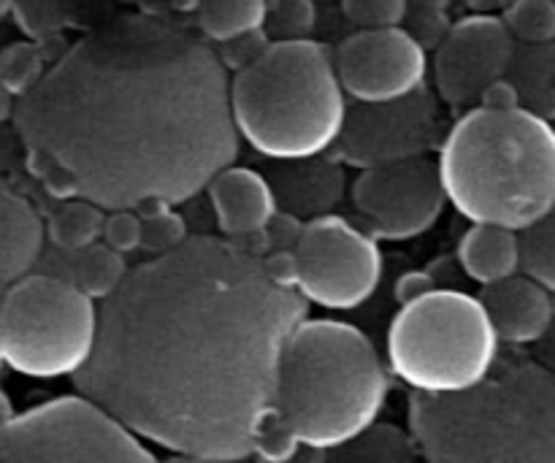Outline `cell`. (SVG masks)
Returning <instances> with one entry per match:
<instances>
[{"instance_id":"6da1fadb","label":"cell","mask_w":555,"mask_h":463,"mask_svg":"<svg viewBox=\"0 0 555 463\" xmlns=\"http://www.w3.org/2000/svg\"><path fill=\"white\" fill-rule=\"evenodd\" d=\"M304 320V296L271 280L263 258L195 236L135 266L103 301L74 383L139 439L206 463L247 461Z\"/></svg>"},{"instance_id":"7a4b0ae2","label":"cell","mask_w":555,"mask_h":463,"mask_svg":"<svg viewBox=\"0 0 555 463\" xmlns=\"http://www.w3.org/2000/svg\"><path fill=\"white\" fill-rule=\"evenodd\" d=\"M14 128L49 193L106 211L184 204L238 155L222 57L150 14L74 43L16 101Z\"/></svg>"},{"instance_id":"3957f363","label":"cell","mask_w":555,"mask_h":463,"mask_svg":"<svg viewBox=\"0 0 555 463\" xmlns=\"http://www.w3.org/2000/svg\"><path fill=\"white\" fill-rule=\"evenodd\" d=\"M385 396L388 372L363 331L339 320H304L282 352L274 410L255 455L285 463L298 448H339L377 423Z\"/></svg>"},{"instance_id":"277c9868","label":"cell","mask_w":555,"mask_h":463,"mask_svg":"<svg viewBox=\"0 0 555 463\" xmlns=\"http://www.w3.org/2000/svg\"><path fill=\"white\" fill-rule=\"evenodd\" d=\"M448 201L472 226L520 233L555 211V130L526 108L475 106L439 152Z\"/></svg>"},{"instance_id":"5b68a950","label":"cell","mask_w":555,"mask_h":463,"mask_svg":"<svg viewBox=\"0 0 555 463\" xmlns=\"http://www.w3.org/2000/svg\"><path fill=\"white\" fill-rule=\"evenodd\" d=\"M410 434L431 463H555V374L524 361L464 394H412Z\"/></svg>"},{"instance_id":"8992f818","label":"cell","mask_w":555,"mask_h":463,"mask_svg":"<svg viewBox=\"0 0 555 463\" xmlns=\"http://www.w3.org/2000/svg\"><path fill=\"white\" fill-rule=\"evenodd\" d=\"M334 54L318 41H271L231 79L238 139L269 160L320 157L347 117Z\"/></svg>"},{"instance_id":"52a82bcc","label":"cell","mask_w":555,"mask_h":463,"mask_svg":"<svg viewBox=\"0 0 555 463\" xmlns=\"http://www.w3.org/2000/svg\"><path fill=\"white\" fill-rule=\"evenodd\" d=\"M499 336L480 298L431 291L401 307L388 331V363L423 396H453L491 377Z\"/></svg>"},{"instance_id":"ba28073f","label":"cell","mask_w":555,"mask_h":463,"mask_svg":"<svg viewBox=\"0 0 555 463\" xmlns=\"http://www.w3.org/2000/svg\"><path fill=\"white\" fill-rule=\"evenodd\" d=\"M98 331L101 309L60 276H25L0 304V356L27 377H76L95 352Z\"/></svg>"},{"instance_id":"9c48e42d","label":"cell","mask_w":555,"mask_h":463,"mask_svg":"<svg viewBox=\"0 0 555 463\" xmlns=\"http://www.w3.org/2000/svg\"><path fill=\"white\" fill-rule=\"evenodd\" d=\"M0 463H157L139 437L85 396H63L0 426Z\"/></svg>"},{"instance_id":"30bf717a","label":"cell","mask_w":555,"mask_h":463,"mask_svg":"<svg viewBox=\"0 0 555 463\" xmlns=\"http://www.w3.org/2000/svg\"><path fill=\"white\" fill-rule=\"evenodd\" d=\"M293 255L298 266L296 291L304 301L336 312L366 304L383 276V255L374 236L334 215L304 222Z\"/></svg>"},{"instance_id":"8fae6325","label":"cell","mask_w":555,"mask_h":463,"mask_svg":"<svg viewBox=\"0 0 555 463\" xmlns=\"http://www.w3.org/2000/svg\"><path fill=\"white\" fill-rule=\"evenodd\" d=\"M448 204L439 163L431 157L385 163L358 173L352 206L369 236L404 242L426 233Z\"/></svg>"},{"instance_id":"7c38bea8","label":"cell","mask_w":555,"mask_h":463,"mask_svg":"<svg viewBox=\"0 0 555 463\" xmlns=\"http://www.w3.org/2000/svg\"><path fill=\"white\" fill-rule=\"evenodd\" d=\"M442 136L437 98L423 87L415 95L347 108L336 155L361 171L385 163L428 155Z\"/></svg>"},{"instance_id":"4fadbf2b","label":"cell","mask_w":555,"mask_h":463,"mask_svg":"<svg viewBox=\"0 0 555 463\" xmlns=\"http://www.w3.org/2000/svg\"><path fill=\"white\" fill-rule=\"evenodd\" d=\"M334 68L345 95L356 103H388L415 95L426 81V52L401 27L358 30L334 52Z\"/></svg>"},{"instance_id":"5bb4252c","label":"cell","mask_w":555,"mask_h":463,"mask_svg":"<svg viewBox=\"0 0 555 463\" xmlns=\"http://www.w3.org/2000/svg\"><path fill=\"white\" fill-rule=\"evenodd\" d=\"M515 38L504 20L469 16L461 20L439 43L434 57L437 95L450 106H480L496 81L507 79L515 54Z\"/></svg>"},{"instance_id":"9a60e30c","label":"cell","mask_w":555,"mask_h":463,"mask_svg":"<svg viewBox=\"0 0 555 463\" xmlns=\"http://www.w3.org/2000/svg\"><path fill=\"white\" fill-rule=\"evenodd\" d=\"M266 179L274 190L276 206L291 220L312 222L325 217L345 193V171L323 157L274 160Z\"/></svg>"},{"instance_id":"2e32d148","label":"cell","mask_w":555,"mask_h":463,"mask_svg":"<svg viewBox=\"0 0 555 463\" xmlns=\"http://www.w3.org/2000/svg\"><path fill=\"white\" fill-rule=\"evenodd\" d=\"M480 304L499 339L513 345H537L555 318L551 293L526 274L482 287Z\"/></svg>"},{"instance_id":"e0dca14e","label":"cell","mask_w":555,"mask_h":463,"mask_svg":"<svg viewBox=\"0 0 555 463\" xmlns=\"http://www.w3.org/2000/svg\"><path fill=\"white\" fill-rule=\"evenodd\" d=\"M215 209L217 226L225 236H255L263 233L276 217L274 190L263 173L253 168L228 166L206 188Z\"/></svg>"},{"instance_id":"ac0fdd59","label":"cell","mask_w":555,"mask_h":463,"mask_svg":"<svg viewBox=\"0 0 555 463\" xmlns=\"http://www.w3.org/2000/svg\"><path fill=\"white\" fill-rule=\"evenodd\" d=\"M43 247L38 211L5 182H0V285L25 280Z\"/></svg>"},{"instance_id":"d6986e66","label":"cell","mask_w":555,"mask_h":463,"mask_svg":"<svg viewBox=\"0 0 555 463\" xmlns=\"http://www.w3.org/2000/svg\"><path fill=\"white\" fill-rule=\"evenodd\" d=\"M459 260L482 287L509 280L520 269V233L499 226H472L461 239Z\"/></svg>"},{"instance_id":"ffe728a7","label":"cell","mask_w":555,"mask_h":463,"mask_svg":"<svg viewBox=\"0 0 555 463\" xmlns=\"http://www.w3.org/2000/svg\"><path fill=\"white\" fill-rule=\"evenodd\" d=\"M507 81L518 92L520 108L534 117L555 119V43L524 47L518 43L509 63Z\"/></svg>"},{"instance_id":"44dd1931","label":"cell","mask_w":555,"mask_h":463,"mask_svg":"<svg viewBox=\"0 0 555 463\" xmlns=\"http://www.w3.org/2000/svg\"><path fill=\"white\" fill-rule=\"evenodd\" d=\"M421 445L404 428L374 423L350 442L328 450L325 463H421Z\"/></svg>"},{"instance_id":"7402d4cb","label":"cell","mask_w":555,"mask_h":463,"mask_svg":"<svg viewBox=\"0 0 555 463\" xmlns=\"http://www.w3.org/2000/svg\"><path fill=\"white\" fill-rule=\"evenodd\" d=\"M269 0H198L195 22L206 41L231 43L266 27Z\"/></svg>"},{"instance_id":"603a6c76","label":"cell","mask_w":555,"mask_h":463,"mask_svg":"<svg viewBox=\"0 0 555 463\" xmlns=\"http://www.w3.org/2000/svg\"><path fill=\"white\" fill-rule=\"evenodd\" d=\"M70 280L81 293L95 301H108L114 293L122 287V282L128 280V263H125L122 253L112 249L108 244H92V247L79 249V253H70Z\"/></svg>"},{"instance_id":"cb8c5ba5","label":"cell","mask_w":555,"mask_h":463,"mask_svg":"<svg viewBox=\"0 0 555 463\" xmlns=\"http://www.w3.org/2000/svg\"><path fill=\"white\" fill-rule=\"evenodd\" d=\"M106 209L85 198H65L49 217L47 233L52 244L65 253H79L92 247L103 236Z\"/></svg>"},{"instance_id":"d4e9b609","label":"cell","mask_w":555,"mask_h":463,"mask_svg":"<svg viewBox=\"0 0 555 463\" xmlns=\"http://www.w3.org/2000/svg\"><path fill=\"white\" fill-rule=\"evenodd\" d=\"M49 74L47 54L36 41H14L0 49V85L14 101L30 95Z\"/></svg>"},{"instance_id":"484cf974","label":"cell","mask_w":555,"mask_h":463,"mask_svg":"<svg viewBox=\"0 0 555 463\" xmlns=\"http://www.w3.org/2000/svg\"><path fill=\"white\" fill-rule=\"evenodd\" d=\"M520 269L547 293H555V211L520 231Z\"/></svg>"},{"instance_id":"4316f807","label":"cell","mask_w":555,"mask_h":463,"mask_svg":"<svg viewBox=\"0 0 555 463\" xmlns=\"http://www.w3.org/2000/svg\"><path fill=\"white\" fill-rule=\"evenodd\" d=\"M509 36L524 47L555 43V0H515L504 14Z\"/></svg>"},{"instance_id":"83f0119b","label":"cell","mask_w":555,"mask_h":463,"mask_svg":"<svg viewBox=\"0 0 555 463\" xmlns=\"http://www.w3.org/2000/svg\"><path fill=\"white\" fill-rule=\"evenodd\" d=\"M135 211L141 215V247L155 253V258L190 242L188 226L168 204H146Z\"/></svg>"},{"instance_id":"f1b7e54d","label":"cell","mask_w":555,"mask_h":463,"mask_svg":"<svg viewBox=\"0 0 555 463\" xmlns=\"http://www.w3.org/2000/svg\"><path fill=\"white\" fill-rule=\"evenodd\" d=\"M314 3L312 0H269L266 27L274 41H307L314 30Z\"/></svg>"},{"instance_id":"f546056e","label":"cell","mask_w":555,"mask_h":463,"mask_svg":"<svg viewBox=\"0 0 555 463\" xmlns=\"http://www.w3.org/2000/svg\"><path fill=\"white\" fill-rule=\"evenodd\" d=\"M11 14L36 43L49 41L65 27V9L60 0H16Z\"/></svg>"},{"instance_id":"4dcf8cb0","label":"cell","mask_w":555,"mask_h":463,"mask_svg":"<svg viewBox=\"0 0 555 463\" xmlns=\"http://www.w3.org/2000/svg\"><path fill=\"white\" fill-rule=\"evenodd\" d=\"M406 0H341V14L358 30H388L406 16Z\"/></svg>"},{"instance_id":"1f68e13d","label":"cell","mask_w":555,"mask_h":463,"mask_svg":"<svg viewBox=\"0 0 555 463\" xmlns=\"http://www.w3.org/2000/svg\"><path fill=\"white\" fill-rule=\"evenodd\" d=\"M101 239L117 253H133L141 247V215L135 209L108 211Z\"/></svg>"},{"instance_id":"d6a6232c","label":"cell","mask_w":555,"mask_h":463,"mask_svg":"<svg viewBox=\"0 0 555 463\" xmlns=\"http://www.w3.org/2000/svg\"><path fill=\"white\" fill-rule=\"evenodd\" d=\"M263 266H266V271L271 274V280L296 291L298 266H296V255H293V249H280V253H271L269 258H263Z\"/></svg>"},{"instance_id":"836d02e7","label":"cell","mask_w":555,"mask_h":463,"mask_svg":"<svg viewBox=\"0 0 555 463\" xmlns=\"http://www.w3.org/2000/svg\"><path fill=\"white\" fill-rule=\"evenodd\" d=\"M431 291H434V280L428 274H421V271H410V274H404L399 282H396V298L401 301V307L428 296Z\"/></svg>"},{"instance_id":"e575fe53","label":"cell","mask_w":555,"mask_h":463,"mask_svg":"<svg viewBox=\"0 0 555 463\" xmlns=\"http://www.w3.org/2000/svg\"><path fill=\"white\" fill-rule=\"evenodd\" d=\"M482 108H496V112H507V108H520L518 103V92H515V87L509 85L507 79L496 81V85L491 87V90L482 95L480 101Z\"/></svg>"},{"instance_id":"d590c367","label":"cell","mask_w":555,"mask_h":463,"mask_svg":"<svg viewBox=\"0 0 555 463\" xmlns=\"http://www.w3.org/2000/svg\"><path fill=\"white\" fill-rule=\"evenodd\" d=\"M537 363L545 366L551 374H555V318L551 329H547L545 334H542V339L537 342Z\"/></svg>"},{"instance_id":"8d00e7d4","label":"cell","mask_w":555,"mask_h":463,"mask_svg":"<svg viewBox=\"0 0 555 463\" xmlns=\"http://www.w3.org/2000/svg\"><path fill=\"white\" fill-rule=\"evenodd\" d=\"M14 108H16L14 98H11L9 92H5V87L0 85V125H3L9 117H14Z\"/></svg>"},{"instance_id":"74e56055","label":"cell","mask_w":555,"mask_h":463,"mask_svg":"<svg viewBox=\"0 0 555 463\" xmlns=\"http://www.w3.org/2000/svg\"><path fill=\"white\" fill-rule=\"evenodd\" d=\"M157 463H206V461L195 459V455H184V453H171V455H168V459H163V461H157Z\"/></svg>"},{"instance_id":"f35d334b","label":"cell","mask_w":555,"mask_h":463,"mask_svg":"<svg viewBox=\"0 0 555 463\" xmlns=\"http://www.w3.org/2000/svg\"><path fill=\"white\" fill-rule=\"evenodd\" d=\"M11 417H14V415H11V407H9V401H5L3 396H0V426H3L5 421H11Z\"/></svg>"},{"instance_id":"ab89813d","label":"cell","mask_w":555,"mask_h":463,"mask_svg":"<svg viewBox=\"0 0 555 463\" xmlns=\"http://www.w3.org/2000/svg\"><path fill=\"white\" fill-rule=\"evenodd\" d=\"M14 3H16V0H0V20H3L5 14H11V11H14Z\"/></svg>"},{"instance_id":"60d3db41","label":"cell","mask_w":555,"mask_h":463,"mask_svg":"<svg viewBox=\"0 0 555 463\" xmlns=\"http://www.w3.org/2000/svg\"><path fill=\"white\" fill-rule=\"evenodd\" d=\"M231 463H247V461H231Z\"/></svg>"},{"instance_id":"b9f144b4","label":"cell","mask_w":555,"mask_h":463,"mask_svg":"<svg viewBox=\"0 0 555 463\" xmlns=\"http://www.w3.org/2000/svg\"><path fill=\"white\" fill-rule=\"evenodd\" d=\"M0 366H3V356H0Z\"/></svg>"},{"instance_id":"7bdbcfd3","label":"cell","mask_w":555,"mask_h":463,"mask_svg":"<svg viewBox=\"0 0 555 463\" xmlns=\"http://www.w3.org/2000/svg\"><path fill=\"white\" fill-rule=\"evenodd\" d=\"M193 3H198V0H193Z\"/></svg>"}]
</instances>
